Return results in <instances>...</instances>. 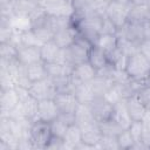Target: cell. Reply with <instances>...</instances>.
Here are the masks:
<instances>
[{"label": "cell", "instance_id": "cell-1", "mask_svg": "<svg viewBox=\"0 0 150 150\" xmlns=\"http://www.w3.org/2000/svg\"><path fill=\"white\" fill-rule=\"evenodd\" d=\"M103 16L104 14L98 12H91L82 15L74 14L73 23L79 30V33L94 46L100 36Z\"/></svg>", "mask_w": 150, "mask_h": 150}, {"label": "cell", "instance_id": "cell-2", "mask_svg": "<svg viewBox=\"0 0 150 150\" xmlns=\"http://www.w3.org/2000/svg\"><path fill=\"white\" fill-rule=\"evenodd\" d=\"M124 70L131 80L150 82V62L139 52L128 56Z\"/></svg>", "mask_w": 150, "mask_h": 150}, {"label": "cell", "instance_id": "cell-3", "mask_svg": "<svg viewBox=\"0 0 150 150\" xmlns=\"http://www.w3.org/2000/svg\"><path fill=\"white\" fill-rule=\"evenodd\" d=\"M91 46L93 45L79 33V36L76 38L75 42L64 49L66 62L74 67L79 63L88 61L89 50H90Z\"/></svg>", "mask_w": 150, "mask_h": 150}, {"label": "cell", "instance_id": "cell-4", "mask_svg": "<svg viewBox=\"0 0 150 150\" xmlns=\"http://www.w3.org/2000/svg\"><path fill=\"white\" fill-rule=\"evenodd\" d=\"M52 136L53 134L49 122L38 120L32 123L29 129V139L33 149H46Z\"/></svg>", "mask_w": 150, "mask_h": 150}, {"label": "cell", "instance_id": "cell-5", "mask_svg": "<svg viewBox=\"0 0 150 150\" xmlns=\"http://www.w3.org/2000/svg\"><path fill=\"white\" fill-rule=\"evenodd\" d=\"M129 11H130V2H120L111 0L107 5L104 15L108 19H110L120 29L128 22Z\"/></svg>", "mask_w": 150, "mask_h": 150}, {"label": "cell", "instance_id": "cell-6", "mask_svg": "<svg viewBox=\"0 0 150 150\" xmlns=\"http://www.w3.org/2000/svg\"><path fill=\"white\" fill-rule=\"evenodd\" d=\"M29 95L34 97L36 101L41 100H48V98H54L55 95L57 94L55 83L52 77H46L43 80L32 82L30 87L28 88Z\"/></svg>", "mask_w": 150, "mask_h": 150}, {"label": "cell", "instance_id": "cell-7", "mask_svg": "<svg viewBox=\"0 0 150 150\" xmlns=\"http://www.w3.org/2000/svg\"><path fill=\"white\" fill-rule=\"evenodd\" d=\"M95 120L100 123L112 117L114 104L110 103L104 96H96L89 104Z\"/></svg>", "mask_w": 150, "mask_h": 150}, {"label": "cell", "instance_id": "cell-8", "mask_svg": "<svg viewBox=\"0 0 150 150\" xmlns=\"http://www.w3.org/2000/svg\"><path fill=\"white\" fill-rule=\"evenodd\" d=\"M20 104V96L15 87L0 89V116H7Z\"/></svg>", "mask_w": 150, "mask_h": 150}, {"label": "cell", "instance_id": "cell-9", "mask_svg": "<svg viewBox=\"0 0 150 150\" xmlns=\"http://www.w3.org/2000/svg\"><path fill=\"white\" fill-rule=\"evenodd\" d=\"M42 9L52 16H73L75 13L73 4L68 0H47Z\"/></svg>", "mask_w": 150, "mask_h": 150}, {"label": "cell", "instance_id": "cell-10", "mask_svg": "<svg viewBox=\"0 0 150 150\" xmlns=\"http://www.w3.org/2000/svg\"><path fill=\"white\" fill-rule=\"evenodd\" d=\"M41 60L45 63H55V62H66L64 49L59 47L53 40L45 42L41 47Z\"/></svg>", "mask_w": 150, "mask_h": 150}, {"label": "cell", "instance_id": "cell-11", "mask_svg": "<svg viewBox=\"0 0 150 150\" xmlns=\"http://www.w3.org/2000/svg\"><path fill=\"white\" fill-rule=\"evenodd\" d=\"M117 35L129 40L130 42L135 43L136 46H139V43L145 39L144 38V25L127 22L122 28L118 29Z\"/></svg>", "mask_w": 150, "mask_h": 150}, {"label": "cell", "instance_id": "cell-12", "mask_svg": "<svg viewBox=\"0 0 150 150\" xmlns=\"http://www.w3.org/2000/svg\"><path fill=\"white\" fill-rule=\"evenodd\" d=\"M97 74V70L88 62H82V63H79L76 66H74L73 68V71H71V81L75 84H79V83H87V82H90Z\"/></svg>", "mask_w": 150, "mask_h": 150}, {"label": "cell", "instance_id": "cell-13", "mask_svg": "<svg viewBox=\"0 0 150 150\" xmlns=\"http://www.w3.org/2000/svg\"><path fill=\"white\" fill-rule=\"evenodd\" d=\"M54 101L60 110V114L75 115V111L80 105V102L74 93H57Z\"/></svg>", "mask_w": 150, "mask_h": 150}, {"label": "cell", "instance_id": "cell-14", "mask_svg": "<svg viewBox=\"0 0 150 150\" xmlns=\"http://www.w3.org/2000/svg\"><path fill=\"white\" fill-rule=\"evenodd\" d=\"M60 115V110L54 101V98L41 100L38 101V111H36V121L52 122Z\"/></svg>", "mask_w": 150, "mask_h": 150}, {"label": "cell", "instance_id": "cell-15", "mask_svg": "<svg viewBox=\"0 0 150 150\" xmlns=\"http://www.w3.org/2000/svg\"><path fill=\"white\" fill-rule=\"evenodd\" d=\"M16 60L23 64V66H29L32 63L42 61L41 60V50L40 47H34V46H19L18 47V54H16Z\"/></svg>", "mask_w": 150, "mask_h": 150}, {"label": "cell", "instance_id": "cell-16", "mask_svg": "<svg viewBox=\"0 0 150 150\" xmlns=\"http://www.w3.org/2000/svg\"><path fill=\"white\" fill-rule=\"evenodd\" d=\"M77 36H79V30L76 29V27L74 25H71L67 28L55 32V34L53 36V41L62 49H66L75 42Z\"/></svg>", "mask_w": 150, "mask_h": 150}, {"label": "cell", "instance_id": "cell-17", "mask_svg": "<svg viewBox=\"0 0 150 150\" xmlns=\"http://www.w3.org/2000/svg\"><path fill=\"white\" fill-rule=\"evenodd\" d=\"M81 131H82V142L90 145L93 149L98 148V144L103 136L98 122H95L93 124L81 128Z\"/></svg>", "mask_w": 150, "mask_h": 150}, {"label": "cell", "instance_id": "cell-18", "mask_svg": "<svg viewBox=\"0 0 150 150\" xmlns=\"http://www.w3.org/2000/svg\"><path fill=\"white\" fill-rule=\"evenodd\" d=\"M125 104H127L128 112L132 121H142L148 111L146 107L142 103V101L138 98V96L136 94L127 97Z\"/></svg>", "mask_w": 150, "mask_h": 150}, {"label": "cell", "instance_id": "cell-19", "mask_svg": "<svg viewBox=\"0 0 150 150\" xmlns=\"http://www.w3.org/2000/svg\"><path fill=\"white\" fill-rule=\"evenodd\" d=\"M123 129H128L129 125L131 124L132 120L128 112L127 109V104H125V98L117 102L116 104H114V111H112V117Z\"/></svg>", "mask_w": 150, "mask_h": 150}, {"label": "cell", "instance_id": "cell-20", "mask_svg": "<svg viewBox=\"0 0 150 150\" xmlns=\"http://www.w3.org/2000/svg\"><path fill=\"white\" fill-rule=\"evenodd\" d=\"M150 21V13L146 5H131L128 15V22L134 23H145Z\"/></svg>", "mask_w": 150, "mask_h": 150}, {"label": "cell", "instance_id": "cell-21", "mask_svg": "<svg viewBox=\"0 0 150 150\" xmlns=\"http://www.w3.org/2000/svg\"><path fill=\"white\" fill-rule=\"evenodd\" d=\"M95 122H97V121L95 120L89 104H82V103H80L79 108L75 111V123L80 128H83V127H87V125L93 124Z\"/></svg>", "mask_w": 150, "mask_h": 150}, {"label": "cell", "instance_id": "cell-22", "mask_svg": "<svg viewBox=\"0 0 150 150\" xmlns=\"http://www.w3.org/2000/svg\"><path fill=\"white\" fill-rule=\"evenodd\" d=\"M88 62L96 69L100 70L102 68H104L107 64H109L107 54L104 50H102L100 47L97 46H91L90 50H89V56H88Z\"/></svg>", "mask_w": 150, "mask_h": 150}, {"label": "cell", "instance_id": "cell-23", "mask_svg": "<svg viewBox=\"0 0 150 150\" xmlns=\"http://www.w3.org/2000/svg\"><path fill=\"white\" fill-rule=\"evenodd\" d=\"M74 94L77 97L79 102L82 103V104H90V102L96 97L95 91H94L90 82L75 84Z\"/></svg>", "mask_w": 150, "mask_h": 150}, {"label": "cell", "instance_id": "cell-24", "mask_svg": "<svg viewBox=\"0 0 150 150\" xmlns=\"http://www.w3.org/2000/svg\"><path fill=\"white\" fill-rule=\"evenodd\" d=\"M63 139H64V143H66V149H74L75 150V146L82 142V131H81V128L76 124V123H73L68 127L64 136H63Z\"/></svg>", "mask_w": 150, "mask_h": 150}, {"label": "cell", "instance_id": "cell-25", "mask_svg": "<svg viewBox=\"0 0 150 150\" xmlns=\"http://www.w3.org/2000/svg\"><path fill=\"white\" fill-rule=\"evenodd\" d=\"M46 68L49 77H62V76H70L74 67L67 62H55V63H46Z\"/></svg>", "mask_w": 150, "mask_h": 150}, {"label": "cell", "instance_id": "cell-26", "mask_svg": "<svg viewBox=\"0 0 150 150\" xmlns=\"http://www.w3.org/2000/svg\"><path fill=\"white\" fill-rule=\"evenodd\" d=\"M26 73H27V76L30 82H36V81L48 77L46 63L43 61H39V62L32 63L29 66H26Z\"/></svg>", "mask_w": 150, "mask_h": 150}, {"label": "cell", "instance_id": "cell-27", "mask_svg": "<svg viewBox=\"0 0 150 150\" xmlns=\"http://www.w3.org/2000/svg\"><path fill=\"white\" fill-rule=\"evenodd\" d=\"M20 110L23 115V117L30 122H35L36 121V111H38V101L32 97L30 95L28 97H26L25 100H22L19 104Z\"/></svg>", "mask_w": 150, "mask_h": 150}, {"label": "cell", "instance_id": "cell-28", "mask_svg": "<svg viewBox=\"0 0 150 150\" xmlns=\"http://www.w3.org/2000/svg\"><path fill=\"white\" fill-rule=\"evenodd\" d=\"M114 83L115 82H114L112 77H107V76H102V75H97V74L90 81V84H91L96 96H103Z\"/></svg>", "mask_w": 150, "mask_h": 150}, {"label": "cell", "instance_id": "cell-29", "mask_svg": "<svg viewBox=\"0 0 150 150\" xmlns=\"http://www.w3.org/2000/svg\"><path fill=\"white\" fill-rule=\"evenodd\" d=\"M95 46L100 47L105 53L118 47V36L117 34H100Z\"/></svg>", "mask_w": 150, "mask_h": 150}, {"label": "cell", "instance_id": "cell-30", "mask_svg": "<svg viewBox=\"0 0 150 150\" xmlns=\"http://www.w3.org/2000/svg\"><path fill=\"white\" fill-rule=\"evenodd\" d=\"M34 46V47H41L43 42L36 36V34L33 32V29H26L20 30V46Z\"/></svg>", "mask_w": 150, "mask_h": 150}, {"label": "cell", "instance_id": "cell-31", "mask_svg": "<svg viewBox=\"0 0 150 150\" xmlns=\"http://www.w3.org/2000/svg\"><path fill=\"white\" fill-rule=\"evenodd\" d=\"M18 47L13 42H0V60L13 61L16 59Z\"/></svg>", "mask_w": 150, "mask_h": 150}, {"label": "cell", "instance_id": "cell-32", "mask_svg": "<svg viewBox=\"0 0 150 150\" xmlns=\"http://www.w3.org/2000/svg\"><path fill=\"white\" fill-rule=\"evenodd\" d=\"M100 128L103 135H110V136H117L121 131L124 130L114 118H109L107 121L100 122Z\"/></svg>", "mask_w": 150, "mask_h": 150}, {"label": "cell", "instance_id": "cell-33", "mask_svg": "<svg viewBox=\"0 0 150 150\" xmlns=\"http://www.w3.org/2000/svg\"><path fill=\"white\" fill-rule=\"evenodd\" d=\"M117 143H118V148L120 150H131L134 144H135V139L132 138L129 129H124L123 131H121L117 135Z\"/></svg>", "mask_w": 150, "mask_h": 150}, {"label": "cell", "instance_id": "cell-34", "mask_svg": "<svg viewBox=\"0 0 150 150\" xmlns=\"http://www.w3.org/2000/svg\"><path fill=\"white\" fill-rule=\"evenodd\" d=\"M49 124H50L52 134H53L54 136H59V137H62V138H63V136H64V134H66L68 127L70 125V124L66 123L60 116H57V117H56L54 121H52Z\"/></svg>", "mask_w": 150, "mask_h": 150}, {"label": "cell", "instance_id": "cell-35", "mask_svg": "<svg viewBox=\"0 0 150 150\" xmlns=\"http://www.w3.org/2000/svg\"><path fill=\"white\" fill-rule=\"evenodd\" d=\"M98 148L105 149V150H120L118 143H117V136L103 135L98 144Z\"/></svg>", "mask_w": 150, "mask_h": 150}, {"label": "cell", "instance_id": "cell-36", "mask_svg": "<svg viewBox=\"0 0 150 150\" xmlns=\"http://www.w3.org/2000/svg\"><path fill=\"white\" fill-rule=\"evenodd\" d=\"M128 129H129L132 138L135 139V142H141L142 132H143V122L142 121H132Z\"/></svg>", "mask_w": 150, "mask_h": 150}, {"label": "cell", "instance_id": "cell-37", "mask_svg": "<svg viewBox=\"0 0 150 150\" xmlns=\"http://www.w3.org/2000/svg\"><path fill=\"white\" fill-rule=\"evenodd\" d=\"M117 32H118L117 26L110 19H108L104 15L103 16V20H102V26H101L100 34H117Z\"/></svg>", "mask_w": 150, "mask_h": 150}, {"label": "cell", "instance_id": "cell-38", "mask_svg": "<svg viewBox=\"0 0 150 150\" xmlns=\"http://www.w3.org/2000/svg\"><path fill=\"white\" fill-rule=\"evenodd\" d=\"M62 149H66L64 139L62 137L53 135L50 137V139H49V143L47 144L46 150H62Z\"/></svg>", "mask_w": 150, "mask_h": 150}, {"label": "cell", "instance_id": "cell-39", "mask_svg": "<svg viewBox=\"0 0 150 150\" xmlns=\"http://www.w3.org/2000/svg\"><path fill=\"white\" fill-rule=\"evenodd\" d=\"M136 95H137L138 98L142 101V103L146 107V109L150 110V84H149V86H145V87H143V88H141V89L137 91Z\"/></svg>", "mask_w": 150, "mask_h": 150}, {"label": "cell", "instance_id": "cell-40", "mask_svg": "<svg viewBox=\"0 0 150 150\" xmlns=\"http://www.w3.org/2000/svg\"><path fill=\"white\" fill-rule=\"evenodd\" d=\"M138 52L150 62V40L144 39L138 46Z\"/></svg>", "mask_w": 150, "mask_h": 150}, {"label": "cell", "instance_id": "cell-41", "mask_svg": "<svg viewBox=\"0 0 150 150\" xmlns=\"http://www.w3.org/2000/svg\"><path fill=\"white\" fill-rule=\"evenodd\" d=\"M144 38L150 40V21L144 23Z\"/></svg>", "mask_w": 150, "mask_h": 150}, {"label": "cell", "instance_id": "cell-42", "mask_svg": "<svg viewBox=\"0 0 150 150\" xmlns=\"http://www.w3.org/2000/svg\"><path fill=\"white\" fill-rule=\"evenodd\" d=\"M149 0H129L131 5H146Z\"/></svg>", "mask_w": 150, "mask_h": 150}, {"label": "cell", "instance_id": "cell-43", "mask_svg": "<svg viewBox=\"0 0 150 150\" xmlns=\"http://www.w3.org/2000/svg\"><path fill=\"white\" fill-rule=\"evenodd\" d=\"M33 1H34L40 8H43V6H45V4H46L47 0H33Z\"/></svg>", "mask_w": 150, "mask_h": 150}, {"label": "cell", "instance_id": "cell-44", "mask_svg": "<svg viewBox=\"0 0 150 150\" xmlns=\"http://www.w3.org/2000/svg\"><path fill=\"white\" fill-rule=\"evenodd\" d=\"M14 0H0V4H7V2H12Z\"/></svg>", "mask_w": 150, "mask_h": 150}, {"label": "cell", "instance_id": "cell-45", "mask_svg": "<svg viewBox=\"0 0 150 150\" xmlns=\"http://www.w3.org/2000/svg\"><path fill=\"white\" fill-rule=\"evenodd\" d=\"M146 7H148V9H149V13H150V0L148 1V4H146Z\"/></svg>", "mask_w": 150, "mask_h": 150}, {"label": "cell", "instance_id": "cell-46", "mask_svg": "<svg viewBox=\"0 0 150 150\" xmlns=\"http://www.w3.org/2000/svg\"><path fill=\"white\" fill-rule=\"evenodd\" d=\"M115 1H120V2H129V0H115Z\"/></svg>", "mask_w": 150, "mask_h": 150}, {"label": "cell", "instance_id": "cell-47", "mask_svg": "<svg viewBox=\"0 0 150 150\" xmlns=\"http://www.w3.org/2000/svg\"><path fill=\"white\" fill-rule=\"evenodd\" d=\"M68 1H69V2H71V4H73V1H74V0H68Z\"/></svg>", "mask_w": 150, "mask_h": 150}]
</instances>
